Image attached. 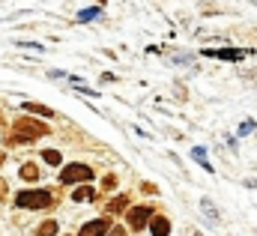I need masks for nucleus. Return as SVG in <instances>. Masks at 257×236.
<instances>
[{
	"label": "nucleus",
	"instance_id": "aec40b11",
	"mask_svg": "<svg viewBox=\"0 0 257 236\" xmlns=\"http://www.w3.org/2000/svg\"><path fill=\"white\" fill-rule=\"evenodd\" d=\"M254 6H257V0H254Z\"/></svg>",
	"mask_w": 257,
	"mask_h": 236
},
{
	"label": "nucleus",
	"instance_id": "f8f14e48",
	"mask_svg": "<svg viewBox=\"0 0 257 236\" xmlns=\"http://www.w3.org/2000/svg\"><path fill=\"white\" fill-rule=\"evenodd\" d=\"M72 197H75L78 203H90V200H93V188H87V185H84V188H78Z\"/></svg>",
	"mask_w": 257,
	"mask_h": 236
},
{
	"label": "nucleus",
	"instance_id": "2eb2a0df",
	"mask_svg": "<svg viewBox=\"0 0 257 236\" xmlns=\"http://www.w3.org/2000/svg\"><path fill=\"white\" fill-rule=\"evenodd\" d=\"M42 156H45V162H48V165H60V153H57V150H45Z\"/></svg>",
	"mask_w": 257,
	"mask_h": 236
},
{
	"label": "nucleus",
	"instance_id": "f3484780",
	"mask_svg": "<svg viewBox=\"0 0 257 236\" xmlns=\"http://www.w3.org/2000/svg\"><path fill=\"white\" fill-rule=\"evenodd\" d=\"M123 206H126V197H117V200H111V206H108V209H111V212H117V209H123Z\"/></svg>",
	"mask_w": 257,
	"mask_h": 236
},
{
	"label": "nucleus",
	"instance_id": "39448f33",
	"mask_svg": "<svg viewBox=\"0 0 257 236\" xmlns=\"http://www.w3.org/2000/svg\"><path fill=\"white\" fill-rule=\"evenodd\" d=\"M200 212L206 215V224H209V227H218L221 215H218V209H215V203H212L209 197H200Z\"/></svg>",
	"mask_w": 257,
	"mask_h": 236
},
{
	"label": "nucleus",
	"instance_id": "7ed1b4c3",
	"mask_svg": "<svg viewBox=\"0 0 257 236\" xmlns=\"http://www.w3.org/2000/svg\"><path fill=\"white\" fill-rule=\"evenodd\" d=\"M63 182H87V179H93V171L87 168V165H69L63 174H60Z\"/></svg>",
	"mask_w": 257,
	"mask_h": 236
},
{
	"label": "nucleus",
	"instance_id": "0eeeda50",
	"mask_svg": "<svg viewBox=\"0 0 257 236\" xmlns=\"http://www.w3.org/2000/svg\"><path fill=\"white\" fill-rule=\"evenodd\" d=\"M150 215H153L150 206H135V209H128V221H132V227H144V224L150 221Z\"/></svg>",
	"mask_w": 257,
	"mask_h": 236
},
{
	"label": "nucleus",
	"instance_id": "f257e3e1",
	"mask_svg": "<svg viewBox=\"0 0 257 236\" xmlns=\"http://www.w3.org/2000/svg\"><path fill=\"white\" fill-rule=\"evenodd\" d=\"M42 135H48V126H42V123H36V120H18L9 141H12V144H24V141L42 138Z\"/></svg>",
	"mask_w": 257,
	"mask_h": 236
},
{
	"label": "nucleus",
	"instance_id": "4468645a",
	"mask_svg": "<svg viewBox=\"0 0 257 236\" xmlns=\"http://www.w3.org/2000/svg\"><path fill=\"white\" fill-rule=\"evenodd\" d=\"M99 12H102V6H90L81 12V21H93V18H99Z\"/></svg>",
	"mask_w": 257,
	"mask_h": 236
},
{
	"label": "nucleus",
	"instance_id": "f03ea898",
	"mask_svg": "<svg viewBox=\"0 0 257 236\" xmlns=\"http://www.w3.org/2000/svg\"><path fill=\"white\" fill-rule=\"evenodd\" d=\"M51 203H54V197L48 191H21L15 197V206H21V209H45Z\"/></svg>",
	"mask_w": 257,
	"mask_h": 236
},
{
	"label": "nucleus",
	"instance_id": "6e6552de",
	"mask_svg": "<svg viewBox=\"0 0 257 236\" xmlns=\"http://www.w3.org/2000/svg\"><path fill=\"white\" fill-rule=\"evenodd\" d=\"M24 111H27V114H39V117H54L51 108H45V105H33V102H24Z\"/></svg>",
	"mask_w": 257,
	"mask_h": 236
},
{
	"label": "nucleus",
	"instance_id": "a211bd4d",
	"mask_svg": "<svg viewBox=\"0 0 257 236\" xmlns=\"http://www.w3.org/2000/svg\"><path fill=\"white\" fill-rule=\"evenodd\" d=\"M108 236H126V230H123V227H114V230H111Z\"/></svg>",
	"mask_w": 257,
	"mask_h": 236
},
{
	"label": "nucleus",
	"instance_id": "423d86ee",
	"mask_svg": "<svg viewBox=\"0 0 257 236\" xmlns=\"http://www.w3.org/2000/svg\"><path fill=\"white\" fill-rule=\"evenodd\" d=\"M105 230H108V221L105 218H93V221H87L78 230V236H105Z\"/></svg>",
	"mask_w": 257,
	"mask_h": 236
},
{
	"label": "nucleus",
	"instance_id": "dca6fc26",
	"mask_svg": "<svg viewBox=\"0 0 257 236\" xmlns=\"http://www.w3.org/2000/svg\"><path fill=\"white\" fill-rule=\"evenodd\" d=\"M251 132H254V123H251V120H245V123L239 126V135H251Z\"/></svg>",
	"mask_w": 257,
	"mask_h": 236
},
{
	"label": "nucleus",
	"instance_id": "6ab92c4d",
	"mask_svg": "<svg viewBox=\"0 0 257 236\" xmlns=\"http://www.w3.org/2000/svg\"><path fill=\"white\" fill-rule=\"evenodd\" d=\"M0 194H6V182L3 179H0Z\"/></svg>",
	"mask_w": 257,
	"mask_h": 236
},
{
	"label": "nucleus",
	"instance_id": "1a4fd4ad",
	"mask_svg": "<svg viewBox=\"0 0 257 236\" xmlns=\"http://www.w3.org/2000/svg\"><path fill=\"white\" fill-rule=\"evenodd\" d=\"M192 159L203 165V171H206V174H212V165L206 162V150H203V147H194V150H192Z\"/></svg>",
	"mask_w": 257,
	"mask_h": 236
},
{
	"label": "nucleus",
	"instance_id": "9b49d317",
	"mask_svg": "<svg viewBox=\"0 0 257 236\" xmlns=\"http://www.w3.org/2000/svg\"><path fill=\"white\" fill-rule=\"evenodd\" d=\"M57 230H60V224H57V221H45V224H39V227H36V236H54Z\"/></svg>",
	"mask_w": 257,
	"mask_h": 236
},
{
	"label": "nucleus",
	"instance_id": "ddd939ff",
	"mask_svg": "<svg viewBox=\"0 0 257 236\" xmlns=\"http://www.w3.org/2000/svg\"><path fill=\"white\" fill-rule=\"evenodd\" d=\"M21 177H24V179H39L42 174H39V168H36V165H24V168H21Z\"/></svg>",
	"mask_w": 257,
	"mask_h": 236
},
{
	"label": "nucleus",
	"instance_id": "20e7f679",
	"mask_svg": "<svg viewBox=\"0 0 257 236\" xmlns=\"http://www.w3.org/2000/svg\"><path fill=\"white\" fill-rule=\"evenodd\" d=\"M200 54H206V57H218V60H245L251 51H245V48H218V51H200Z\"/></svg>",
	"mask_w": 257,
	"mask_h": 236
},
{
	"label": "nucleus",
	"instance_id": "9d476101",
	"mask_svg": "<svg viewBox=\"0 0 257 236\" xmlns=\"http://www.w3.org/2000/svg\"><path fill=\"white\" fill-rule=\"evenodd\" d=\"M168 233H171L168 218H153V236H168Z\"/></svg>",
	"mask_w": 257,
	"mask_h": 236
}]
</instances>
